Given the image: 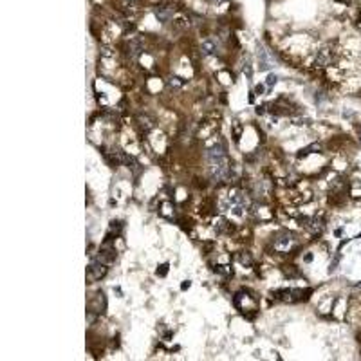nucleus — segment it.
Masks as SVG:
<instances>
[{"mask_svg":"<svg viewBox=\"0 0 361 361\" xmlns=\"http://www.w3.org/2000/svg\"><path fill=\"white\" fill-rule=\"evenodd\" d=\"M208 168H210V175L217 183H224L231 175V166L228 154H226V147L222 143H215L213 147L206 150Z\"/></svg>","mask_w":361,"mask_h":361,"instance_id":"nucleus-1","label":"nucleus"},{"mask_svg":"<svg viewBox=\"0 0 361 361\" xmlns=\"http://www.w3.org/2000/svg\"><path fill=\"white\" fill-rule=\"evenodd\" d=\"M222 206L224 208L228 206L230 208V212H233L235 215H244L246 213V208H248V201H246L244 193H240V191H230L228 201H226Z\"/></svg>","mask_w":361,"mask_h":361,"instance_id":"nucleus-2","label":"nucleus"},{"mask_svg":"<svg viewBox=\"0 0 361 361\" xmlns=\"http://www.w3.org/2000/svg\"><path fill=\"white\" fill-rule=\"evenodd\" d=\"M256 54H258V65H260V71H269V69H273V67H276V58H275V54L269 51V49H266L262 43H258V51H256Z\"/></svg>","mask_w":361,"mask_h":361,"instance_id":"nucleus-3","label":"nucleus"},{"mask_svg":"<svg viewBox=\"0 0 361 361\" xmlns=\"http://www.w3.org/2000/svg\"><path fill=\"white\" fill-rule=\"evenodd\" d=\"M273 246L276 251H289L293 246H295V235L293 233H280L278 237L273 240Z\"/></svg>","mask_w":361,"mask_h":361,"instance_id":"nucleus-4","label":"nucleus"},{"mask_svg":"<svg viewBox=\"0 0 361 361\" xmlns=\"http://www.w3.org/2000/svg\"><path fill=\"white\" fill-rule=\"evenodd\" d=\"M105 273H107V267L105 264H101V260L98 262H92L89 267V276L94 280H100L101 276H105Z\"/></svg>","mask_w":361,"mask_h":361,"instance_id":"nucleus-5","label":"nucleus"},{"mask_svg":"<svg viewBox=\"0 0 361 361\" xmlns=\"http://www.w3.org/2000/svg\"><path fill=\"white\" fill-rule=\"evenodd\" d=\"M201 51H202L204 56H212V54H215L217 51H219V43H217L213 38H206V40L202 42Z\"/></svg>","mask_w":361,"mask_h":361,"instance_id":"nucleus-6","label":"nucleus"},{"mask_svg":"<svg viewBox=\"0 0 361 361\" xmlns=\"http://www.w3.org/2000/svg\"><path fill=\"white\" fill-rule=\"evenodd\" d=\"M331 62H332L331 49H321V51H318V56H316V65L325 67V65H329Z\"/></svg>","mask_w":361,"mask_h":361,"instance_id":"nucleus-7","label":"nucleus"},{"mask_svg":"<svg viewBox=\"0 0 361 361\" xmlns=\"http://www.w3.org/2000/svg\"><path fill=\"white\" fill-rule=\"evenodd\" d=\"M155 17L159 22H168L170 17H172V9H168V7H159V9H155Z\"/></svg>","mask_w":361,"mask_h":361,"instance_id":"nucleus-8","label":"nucleus"},{"mask_svg":"<svg viewBox=\"0 0 361 361\" xmlns=\"http://www.w3.org/2000/svg\"><path fill=\"white\" fill-rule=\"evenodd\" d=\"M166 85H168V89L170 90H179L184 85V80L183 78H179V76H172L168 82H166Z\"/></svg>","mask_w":361,"mask_h":361,"instance_id":"nucleus-9","label":"nucleus"},{"mask_svg":"<svg viewBox=\"0 0 361 361\" xmlns=\"http://www.w3.org/2000/svg\"><path fill=\"white\" fill-rule=\"evenodd\" d=\"M139 53H141V42H137V40L130 42V56L132 58H136Z\"/></svg>","mask_w":361,"mask_h":361,"instance_id":"nucleus-10","label":"nucleus"},{"mask_svg":"<svg viewBox=\"0 0 361 361\" xmlns=\"http://www.w3.org/2000/svg\"><path fill=\"white\" fill-rule=\"evenodd\" d=\"M278 82V76H276V74H269V76H267V87H273V85H275V83Z\"/></svg>","mask_w":361,"mask_h":361,"instance_id":"nucleus-11","label":"nucleus"},{"mask_svg":"<svg viewBox=\"0 0 361 361\" xmlns=\"http://www.w3.org/2000/svg\"><path fill=\"white\" fill-rule=\"evenodd\" d=\"M166 273H168V264H163V266H161V269H157V275L165 276Z\"/></svg>","mask_w":361,"mask_h":361,"instance_id":"nucleus-12","label":"nucleus"},{"mask_svg":"<svg viewBox=\"0 0 361 361\" xmlns=\"http://www.w3.org/2000/svg\"><path fill=\"white\" fill-rule=\"evenodd\" d=\"M212 2H213V4H217V6H219V4H226L228 0H212Z\"/></svg>","mask_w":361,"mask_h":361,"instance_id":"nucleus-13","label":"nucleus"},{"mask_svg":"<svg viewBox=\"0 0 361 361\" xmlns=\"http://www.w3.org/2000/svg\"><path fill=\"white\" fill-rule=\"evenodd\" d=\"M338 2H343V4H347V2H349V0H338Z\"/></svg>","mask_w":361,"mask_h":361,"instance_id":"nucleus-14","label":"nucleus"}]
</instances>
